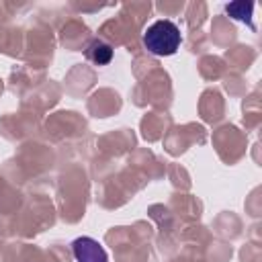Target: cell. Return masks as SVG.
Masks as SVG:
<instances>
[{
  "instance_id": "1",
  "label": "cell",
  "mask_w": 262,
  "mask_h": 262,
  "mask_svg": "<svg viewBox=\"0 0 262 262\" xmlns=\"http://www.w3.org/2000/svg\"><path fill=\"white\" fill-rule=\"evenodd\" d=\"M180 43H182L180 29L176 23L168 18H160L143 31V45L151 55H158V57L174 55Z\"/></svg>"
},
{
  "instance_id": "2",
  "label": "cell",
  "mask_w": 262,
  "mask_h": 262,
  "mask_svg": "<svg viewBox=\"0 0 262 262\" xmlns=\"http://www.w3.org/2000/svg\"><path fill=\"white\" fill-rule=\"evenodd\" d=\"M74 256L78 262H108V256L104 252V248L94 239V237H78L72 244Z\"/></svg>"
},
{
  "instance_id": "3",
  "label": "cell",
  "mask_w": 262,
  "mask_h": 262,
  "mask_svg": "<svg viewBox=\"0 0 262 262\" xmlns=\"http://www.w3.org/2000/svg\"><path fill=\"white\" fill-rule=\"evenodd\" d=\"M88 57L98 63V66H106L111 59H113V47L100 39H94L90 45H88Z\"/></svg>"
},
{
  "instance_id": "4",
  "label": "cell",
  "mask_w": 262,
  "mask_h": 262,
  "mask_svg": "<svg viewBox=\"0 0 262 262\" xmlns=\"http://www.w3.org/2000/svg\"><path fill=\"white\" fill-rule=\"evenodd\" d=\"M225 10L233 16V18H237V20H244V23H248L250 27H254L252 25V10H254V4L252 2H233V4H227L225 6Z\"/></svg>"
}]
</instances>
